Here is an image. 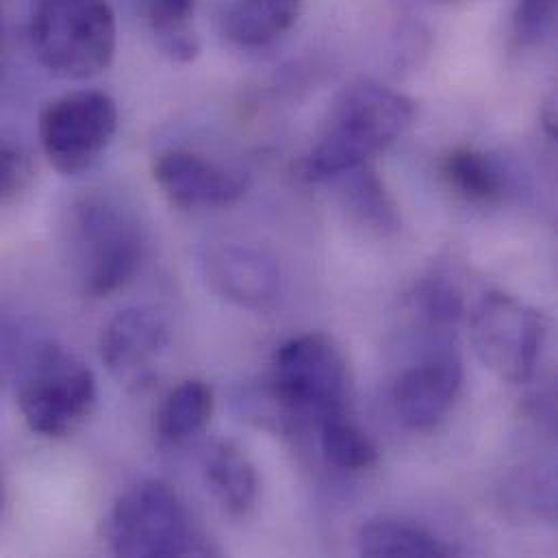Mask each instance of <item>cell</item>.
I'll list each match as a JSON object with an SVG mask.
<instances>
[{
	"label": "cell",
	"instance_id": "obj_1",
	"mask_svg": "<svg viewBox=\"0 0 558 558\" xmlns=\"http://www.w3.org/2000/svg\"><path fill=\"white\" fill-rule=\"evenodd\" d=\"M413 120L415 102L409 96L369 78L348 85L300 166L302 179L324 183L372 166Z\"/></svg>",
	"mask_w": 558,
	"mask_h": 558
},
{
	"label": "cell",
	"instance_id": "obj_2",
	"mask_svg": "<svg viewBox=\"0 0 558 558\" xmlns=\"http://www.w3.org/2000/svg\"><path fill=\"white\" fill-rule=\"evenodd\" d=\"M102 539L116 557L218 555L177 489L163 481H142L126 489L102 520Z\"/></svg>",
	"mask_w": 558,
	"mask_h": 558
},
{
	"label": "cell",
	"instance_id": "obj_3",
	"mask_svg": "<svg viewBox=\"0 0 558 558\" xmlns=\"http://www.w3.org/2000/svg\"><path fill=\"white\" fill-rule=\"evenodd\" d=\"M28 41L50 74L85 81L105 72L116 57L118 22L107 0H35Z\"/></svg>",
	"mask_w": 558,
	"mask_h": 558
},
{
	"label": "cell",
	"instance_id": "obj_4",
	"mask_svg": "<svg viewBox=\"0 0 558 558\" xmlns=\"http://www.w3.org/2000/svg\"><path fill=\"white\" fill-rule=\"evenodd\" d=\"M70 251L78 289L107 298L135 279L144 262V231L131 209L100 194L72 207Z\"/></svg>",
	"mask_w": 558,
	"mask_h": 558
},
{
	"label": "cell",
	"instance_id": "obj_5",
	"mask_svg": "<svg viewBox=\"0 0 558 558\" xmlns=\"http://www.w3.org/2000/svg\"><path fill=\"white\" fill-rule=\"evenodd\" d=\"M98 385L92 367L57 343L35 345L22 365L17 407L31 433L63 439L94 413Z\"/></svg>",
	"mask_w": 558,
	"mask_h": 558
},
{
	"label": "cell",
	"instance_id": "obj_6",
	"mask_svg": "<svg viewBox=\"0 0 558 558\" xmlns=\"http://www.w3.org/2000/svg\"><path fill=\"white\" fill-rule=\"evenodd\" d=\"M268 393L287 420L319 426L332 415L348 413V363L326 335L293 337L272 356Z\"/></svg>",
	"mask_w": 558,
	"mask_h": 558
},
{
	"label": "cell",
	"instance_id": "obj_7",
	"mask_svg": "<svg viewBox=\"0 0 558 558\" xmlns=\"http://www.w3.org/2000/svg\"><path fill=\"white\" fill-rule=\"evenodd\" d=\"M120 126L118 102L100 89H74L44 105L37 135L48 163L74 177L96 166Z\"/></svg>",
	"mask_w": 558,
	"mask_h": 558
},
{
	"label": "cell",
	"instance_id": "obj_8",
	"mask_svg": "<svg viewBox=\"0 0 558 558\" xmlns=\"http://www.w3.org/2000/svg\"><path fill=\"white\" fill-rule=\"evenodd\" d=\"M548 328L542 311L502 291L485 295L472 315L476 354L485 367L511 385L535 376Z\"/></svg>",
	"mask_w": 558,
	"mask_h": 558
},
{
	"label": "cell",
	"instance_id": "obj_9",
	"mask_svg": "<svg viewBox=\"0 0 558 558\" xmlns=\"http://www.w3.org/2000/svg\"><path fill=\"white\" fill-rule=\"evenodd\" d=\"M172 326L157 306H131L116 313L100 335V359L109 374L129 389L150 385L170 348Z\"/></svg>",
	"mask_w": 558,
	"mask_h": 558
},
{
	"label": "cell",
	"instance_id": "obj_10",
	"mask_svg": "<svg viewBox=\"0 0 558 558\" xmlns=\"http://www.w3.org/2000/svg\"><path fill=\"white\" fill-rule=\"evenodd\" d=\"M463 387V363L450 343L433 345L417 363L402 369L391 387L396 417L415 433L437 428Z\"/></svg>",
	"mask_w": 558,
	"mask_h": 558
},
{
	"label": "cell",
	"instance_id": "obj_11",
	"mask_svg": "<svg viewBox=\"0 0 558 558\" xmlns=\"http://www.w3.org/2000/svg\"><path fill=\"white\" fill-rule=\"evenodd\" d=\"M153 179L170 205L183 211H205L235 205L248 190V179L205 155L172 148L153 163Z\"/></svg>",
	"mask_w": 558,
	"mask_h": 558
},
{
	"label": "cell",
	"instance_id": "obj_12",
	"mask_svg": "<svg viewBox=\"0 0 558 558\" xmlns=\"http://www.w3.org/2000/svg\"><path fill=\"white\" fill-rule=\"evenodd\" d=\"M205 275L216 293L246 308H264L279 295L277 262L248 246H222L205 262Z\"/></svg>",
	"mask_w": 558,
	"mask_h": 558
},
{
	"label": "cell",
	"instance_id": "obj_13",
	"mask_svg": "<svg viewBox=\"0 0 558 558\" xmlns=\"http://www.w3.org/2000/svg\"><path fill=\"white\" fill-rule=\"evenodd\" d=\"M203 476L220 509L231 518H246L257 502V468L242 446L218 439L203 452Z\"/></svg>",
	"mask_w": 558,
	"mask_h": 558
},
{
	"label": "cell",
	"instance_id": "obj_14",
	"mask_svg": "<svg viewBox=\"0 0 558 558\" xmlns=\"http://www.w3.org/2000/svg\"><path fill=\"white\" fill-rule=\"evenodd\" d=\"M302 9L304 0H231L222 13V33L238 48H268L298 24Z\"/></svg>",
	"mask_w": 558,
	"mask_h": 558
},
{
	"label": "cell",
	"instance_id": "obj_15",
	"mask_svg": "<svg viewBox=\"0 0 558 558\" xmlns=\"http://www.w3.org/2000/svg\"><path fill=\"white\" fill-rule=\"evenodd\" d=\"M359 553L369 558H448L457 550L417 522L402 518L369 520L359 533Z\"/></svg>",
	"mask_w": 558,
	"mask_h": 558
},
{
	"label": "cell",
	"instance_id": "obj_16",
	"mask_svg": "<svg viewBox=\"0 0 558 558\" xmlns=\"http://www.w3.org/2000/svg\"><path fill=\"white\" fill-rule=\"evenodd\" d=\"M216 411L211 385L190 378L172 387L157 409V435L168 446H183L209 426Z\"/></svg>",
	"mask_w": 558,
	"mask_h": 558
},
{
	"label": "cell",
	"instance_id": "obj_17",
	"mask_svg": "<svg viewBox=\"0 0 558 558\" xmlns=\"http://www.w3.org/2000/svg\"><path fill=\"white\" fill-rule=\"evenodd\" d=\"M441 177L448 187L472 205H496L509 190L502 163L478 148H454L441 161Z\"/></svg>",
	"mask_w": 558,
	"mask_h": 558
},
{
	"label": "cell",
	"instance_id": "obj_18",
	"mask_svg": "<svg viewBox=\"0 0 558 558\" xmlns=\"http://www.w3.org/2000/svg\"><path fill=\"white\" fill-rule=\"evenodd\" d=\"M196 4L198 0H142V15L157 48L177 63H192L201 54Z\"/></svg>",
	"mask_w": 558,
	"mask_h": 558
},
{
	"label": "cell",
	"instance_id": "obj_19",
	"mask_svg": "<svg viewBox=\"0 0 558 558\" xmlns=\"http://www.w3.org/2000/svg\"><path fill=\"white\" fill-rule=\"evenodd\" d=\"M332 181L341 183L343 207L361 227L383 238L400 229L398 205L372 166L356 168Z\"/></svg>",
	"mask_w": 558,
	"mask_h": 558
},
{
	"label": "cell",
	"instance_id": "obj_20",
	"mask_svg": "<svg viewBox=\"0 0 558 558\" xmlns=\"http://www.w3.org/2000/svg\"><path fill=\"white\" fill-rule=\"evenodd\" d=\"M319 444L326 461L343 472H365L378 463V448L348 413L332 415L319 424Z\"/></svg>",
	"mask_w": 558,
	"mask_h": 558
},
{
	"label": "cell",
	"instance_id": "obj_21",
	"mask_svg": "<svg viewBox=\"0 0 558 558\" xmlns=\"http://www.w3.org/2000/svg\"><path fill=\"white\" fill-rule=\"evenodd\" d=\"M409 308L415 324L428 332H448L465 315L463 295L448 277L422 280L409 298Z\"/></svg>",
	"mask_w": 558,
	"mask_h": 558
},
{
	"label": "cell",
	"instance_id": "obj_22",
	"mask_svg": "<svg viewBox=\"0 0 558 558\" xmlns=\"http://www.w3.org/2000/svg\"><path fill=\"white\" fill-rule=\"evenodd\" d=\"M557 28V0H518L513 37L520 48H537Z\"/></svg>",
	"mask_w": 558,
	"mask_h": 558
},
{
	"label": "cell",
	"instance_id": "obj_23",
	"mask_svg": "<svg viewBox=\"0 0 558 558\" xmlns=\"http://www.w3.org/2000/svg\"><path fill=\"white\" fill-rule=\"evenodd\" d=\"M33 174L35 168L28 150L15 140L0 135V207L20 201L33 183Z\"/></svg>",
	"mask_w": 558,
	"mask_h": 558
},
{
	"label": "cell",
	"instance_id": "obj_24",
	"mask_svg": "<svg viewBox=\"0 0 558 558\" xmlns=\"http://www.w3.org/2000/svg\"><path fill=\"white\" fill-rule=\"evenodd\" d=\"M430 4H441V7H457V4H470V2H478V0H424Z\"/></svg>",
	"mask_w": 558,
	"mask_h": 558
},
{
	"label": "cell",
	"instance_id": "obj_25",
	"mask_svg": "<svg viewBox=\"0 0 558 558\" xmlns=\"http://www.w3.org/2000/svg\"><path fill=\"white\" fill-rule=\"evenodd\" d=\"M4 502H7V489H4V481H2V476H0V515H2Z\"/></svg>",
	"mask_w": 558,
	"mask_h": 558
}]
</instances>
